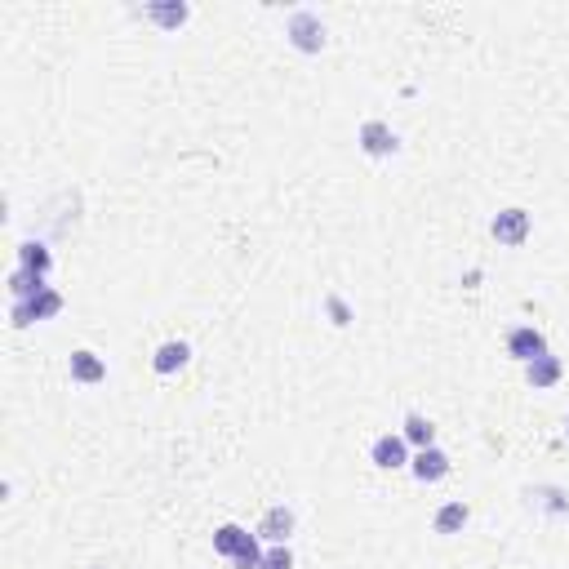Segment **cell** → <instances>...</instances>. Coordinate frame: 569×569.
<instances>
[{"mask_svg":"<svg viewBox=\"0 0 569 569\" xmlns=\"http://www.w3.org/2000/svg\"><path fill=\"white\" fill-rule=\"evenodd\" d=\"M289 41H294V50H303V53L325 50V23H320V14L294 9V14H289Z\"/></svg>","mask_w":569,"mask_h":569,"instance_id":"1","label":"cell"},{"mask_svg":"<svg viewBox=\"0 0 569 569\" xmlns=\"http://www.w3.org/2000/svg\"><path fill=\"white\" fill-rule=\"evenodd\" d=\"M489 232H494L498 245L517 250V245H525V236H529V213H525V209H503V213L489 223Z\"/></svg>","mask_w":569,"mask_h":569,"instance_id":"2","label":"cell"},{"mask_svg":"<svg viewBox=\"0 0 569 569\" xmlns=\"http://www.w3.org/2000/svg\"><path fill=\"white\" fill-rule=\"evenodd\" d=\"M62 311V299L53 294V289H41V294H32V299H23V303H14V325H32V320H50Z\"/></svg>","mask_w":569,"mask_h":569,"instance_id":"3","label":"cell"},{"mask_svg":"<svg viewBox=\"0 0 569 569\" xmlns=\"http://www.w3.org/2000/svg\"><path fill=\"white\" fill-rule=\"evenodd\" d=\"M507 356H517V361H538V356H547V338L534 329V325H517L512 334H507Z\"/></svg>","mask_w":569,"mask_h":569,"instance_id":"4","label":"cell"},{"mask_svg":"<svg viewBox=\"0 0 569 569\" xmlns=\"http://www.w3.org/2000/svg\"><path fill=\"white\" fill-rule=\"evenodd\" d=\"M374 463L383 467V471H396V467H410V441L396 431H387V436H378L374 441Z\"/></svg>","mask_w":569,"mask_h":569,"instance_id":"5","label":"cell"},{"mask_svg":"<svg viewBox=\"0 0 569 569\" xmlns=\"http://www.w3.org/2000/svg\"><path fill=\"white\" fill-rule=\"evenodd\" d=\"M361 147L369 156H392L396 147H401V138H396L392 125H383V120H365L361 125Z\"/></svg>","mask_w":569,"mask_h":569,"instance_id":"6","label":"cell"},{"mask_svg":"<svg viewBox=\"0 0 569 569\" xmlns=\"http://www.w3.org/2000/svg\"><path fill=\"white\" fill-rule=\"evenodd\" d=\"M410 471H414L422 485H431V480H441V476H450V459L436 450V445H427V450H418L414 459H410Z\"/></svg>","mask_w":569,"mask_h":569,"instance_id":"7","label":"cell"},{"mask_svg":"<svg viewBox=\"0 0 569 569\" xmlns=\"http://www.w3.org/2000/svg\"><path fill=\"white\" fill-rule=\"evenodd\" d=\"M525 378H529V387H534V392H547V387H556V383H561V361L547 352V356H538V361L525 365Z\"/></svg>","mask_w":569,"mask_h":569,"instance_id":"8","label":"cell"},{"mask_svg":"<svg viewBox=\"0 0 569 569\" xmlns=\"http://www.w3.org/2000/svg\"><path fill=\"white\" fill-rule=\"evenodd\" d=\"M289 534H294V512H289V507H271V512L262 517L259 538H267V543H276V547H280Z\"/></svg>","mask_w":569,"mask_h":569,"instance_id":"9","label":"cell"},{"mask_svg":"<svg viewBox=\"0 0 569 569\" xmlns=\"http://www.w3.org/2000/svg\"><path fill=\"white\" fill-rule=\"evenodd\" d=\"M187 361H192V347L174 338V343H160V347H156V361L152 365H156V374H178Z\"/></svg>","mask_w":569,"mask_h":569,"instance_id":"10","label":"cell"},{"mask_svg":"<svg viewBox=\"0 0 569 569\" xmlns=\"http://www.w3.org/2000/svg\"><path fill=\"white\" fill-rule=\"evenodd\" d=\"M71 378L85 383V387H94V383H103L107 378V365L99 361L94 352H71Z\"/></svg>","mask_w":569,"mask_h":569,"instance_id":"11","label":"cell"},{"mask_svg":"<svg viewBox=\"0 0 569 569\" xmlns=\"http://www.w3.org/2000/svg\"><path fill=\"white\" fill-rule=\"evenodd\" d=\"M467 517H471V512H467V503H463V498H454V503H445V507L436 512L431 529H436V534H463Z\"/></svg>","mask_w":569,"mask_h":569,"instance_id":"12","label":"cell"},{"mask_svg":"<svg viewBox=\"0 0 569 569\" xmlns=\"http://www.w3.org/2000/svg\"><path fill=\"white\" fill-rule=\"evenodd\" d=\"M9 289H14V303H23V299H32V294H41V289H50V285H45V276H41V271L18 267V271L9 276Z\"/></svg>","mask_w":569,"mask_h":569,"instance_id":"13","label":"cell"},{"mask_svg":"<svg viewBox=\"0 0 569 569\" xmlns=\"http://www.w3.org/2000/svg\"><path fill=\"white\" fill-rule=\"evenodd\" d=\"M410 445H418V450H427V445H436V427L427 422L422 414H410L405 418V431H401Z\"/></svg>","mask_w":569,"mask_h":569,"instance_id":"14","label":"cell"},{"mask_svg":"<svg viewBox=\"0 0 569 569\" xmlns=\"http://www.w3.org/2000/svg\"><path fill=\"white\" fill-rule=\"evenodd\" d=\"M18 267H27V271H50V250L45 245H36V241H27V245H18Z\"/></svg>","mask_w":569,"mask_h":569,"instance_id":"15","label":"cell"},{"mask_svg":"<svg viewBox=\"0 0 569 569\" xmlns=\"http://www.w3.org/2000/svg\"><path fill=\"white\" fill-rule=\"evenodd\" d=\"M245 538H250V534H245L241 525H223V529L213 534V547H218L223 556H236V552L245 547Z\"/></svg>","mask_w":569,"mask_h":569,"instance_id":"16","label":"cell"},{"mask_svg":"<svg viewBox=\"0 0 569 569\" xmlns=\"http://www.w3.org/2000/svg\"><path fill=\"white\" fill-rule=\"evenodd\" d=\"M147 14H152L160 27H183L192 9H187V5H147Z\"/></svg>","mask_w":569,"mask_h":569,"instance_id":"17","label":"cell"},{"mask_svg":"<svg viewBox=\"0 0 569 569\" xmlns=\"http://www.w3.org/2000/svg\"><path fill=\"white\" fill-rule=\"evenodd\" d=\"M232 561H236V569H259V565H262V547H259V534H250V538H245V547H241V552H236V556H232Z\"/></svg>","mask_w":569,"mask_h":569,"instance_id":"18","label":"cell"},{"mask_svg":"<svg viewBox=\"0 0 569 569\" xmlns=\"http://www.w3.org/2000/svg\"><path fill=\"white\" fill-rule=\"evenodd\" d=\"M259 569H294L289 547H271V552H262V565Z\"/></svg>","mask_w":569,"mask_h":569,"instance_id":"19","label":"cell"},{"mask_svg":"<svg viewBox=\"0 0 569 569\" xmlns=\"http://www.w3.org/2000/svg\"><path fill=\"white\" fill-rule=\"evenodd\" d=\"M329 316H334V325H347V320H352V311H347L343 299H329Z\"/></svg>","mask_w":569,"mask_h":569,"instance_id":"20","label":"cell"},{"mask_svg":"<svg viewBox=\"0 0 569 569\" xmlns=\"http://www.w3.org/2000/svg\"><path fill=\"white\" fill-rule=\"evenodd\" d=\"M565 436H569V418H565Z\"/></svg>","mask_w":569,"mask_h":569,"instance_id":"21","label":"cell"}]
</instances>
